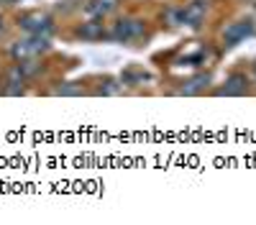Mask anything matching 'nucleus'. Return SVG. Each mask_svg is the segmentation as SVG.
<instances>
[{
  "label": "nucleus",
  "mask_w": 256,
  "mask_h": 225,
  "mask_svg": "<svg viewBox=\"0 0 256 225\" xmlns=\"http://www.w3.org/2000/svg\"><path fill=\"white\" fill-rule=\"evenodd\" d=\"M144 36H146V20L134 18V15L118 18L108 33V38L118 41V44H134V41H141Z\"/></svg>",
  "instance_id": "1"
},
{
  "label": "nucleus",
  "mask_w": 256,
  "mask_h": 225,
  "mask_svg": "<svg viewBox=\"0 0 256 225\" xmlns=\"http://www.w3.org/2000/svg\"><path fill=\"white\" fill-rule=\"evenodd\" d=\"M116 5H118V0H88L84 13L92 18H105L110 10H116Z\"/></svg>",
  "instance_id": "9"
},
{
  "label": "nucleus",
  "mask_w": 256,
  "mask_h": 225,
  "mask_svg": "<svg viewBox=\"0 0 256 225\" xmlns=\"http://www.w3.org/2000/svg\"><path fill=\"white\" fill-rule=\"evenodd\" d=\"M205 15H208V0H192L182 8V26L200 28L205 23Z\"/></svg>",
  "instance_id": "5"
},
{
  "label": "nucleus",
  "mask_w": 256,
  "mask_h": 225,
  "mask_svg": "<svg viewBox=\"0 0 256 225\" xmlns=\"http://www.w3.org/2000/svg\"><path fill=\"white\" fill-rule=\"evenodd\" d=\"M216 92H218V95H246V92H248V79H246V74H241V72H233V74L223 82V87H218Z\"/></svg>",
  "instance_id": "6"
},
{
  "label": "nucleus",
  "mask_w": 256,
  "mask_h": 225,
  "mask_svg": "<svg viewBox=\"0 0 256 225\" xmlns=\"http://www.w3.org/2000/svg\"><path fill=\"white\" fill-rule=\"evenodd\" d=\"M24 82H26L24 69H20V64H13L6 72V87H3V92L6 95H24Z\"/></svg>",
  "instance_id": "7"
},
{
  "label": "nucleus",
  "mask_w": 256,
  "mask_h": 225,
  "mask_svg": "<svg viewBox=\"0 0 256 225\" xmlns=\"http://www.w3.org/2000/svg\"><path fill=\"white\" fill-rule=\"evenodd\" d=\"M256 33V26L251 20H236V23H228L223 31V44L226 46H238L246 38H251Z\"/></svg>",
  "instance_id": "4"
},
{
  "label": "nucleus",
  "mask_w": 256,
  "mask_h": 225,
  "mask_svg": "<svg viewBox=\"0 0 256 225\" xmlns=\"http://www.w3.org/2000/svg\"><path fill=\"white\" fill-rule=\"evenodd\" d=\"M166 23L169 26H182V8H169L166 10Z\"/></svg>",
  "instance_id": "11"
},
{
  "label": "nucleus",
  "mask_w": 256,
  "mask_h": 225,
  "mask_svg": "<svg viewBox=\"0 0 256 225\" xmlns=\"http://www.w3.org/2000/svg\"><path fill=\"white\" fill-rule=\"evenodd\" d=\"M18 26L24 28L26 33H38V36H49L54 31V18L41 13V10H34V13H24L18 18Z\"/></svg>",
  "instance_id": "3"
},
{
  "label": "nucleus",
  "mask_w": 256,
  "mask_h": 225,
  "mask_svg": "<svg viewBox=\"0 0 256 225\" xmlns=\"http://www.w3.org/2000/svg\"><path fill=\"white\" fill-rule=\"evenodd\" d=\"M208 82H210V77H208V74H200V77H195V79L184 82V87L180 90V95H198V92H202V90L208 87Z\"/></svg>",
  "instance_id": "10"
},
{
  "label": "nucleus",
  "mask_w": 256,
  "mask_h": 225,
  "mask_svg": "<svg viewBox=\"0 0 256 225\" xmlns=\"http://www.w3.org/2000/svg\"><path fill=\"white\" fill-rule=\"evenodd\" d=\"M77 36L84 38V41H100V38H105L108 33H105L102 18H92V20H88V23H82L77 28Z\"/></svg>",
  "instance_id": "8"
},
{
  "label": "nucleus",
  "mask_w": 256,
  "mask_h": 225,
  "mask_svg": "<svg viewBox=\"0 0 256 225\" xmlns=\"http://www.w3.org/2000/svg\"><path fill=\"white\" fill-rule=\"evenodd\" d=\"M52 49L49 44V36H38V33H28L26 38H18L16 44L10 46V56L16 61H24V59H36L41 54H46Z\"/></svg>",
  "instance_id": "2"
},
{
  "label": "nucleus",
  "mask_w": 256,
  "mask_h": 225,
  "mask_svg": "<svg viewBox=\"0 0 256 225\" xmlns=\"http://www.w3.org/2000/svg\"><path fill=\"white\" fill-rule=\"evenodd\" d=\"M56 95H82V87H59Z\"/></svg>",
  "instance_id": "12"
},
{
  "label": "nucleus",
  "mask_w": 256,
  "mask_h": 225,
  "mask_svg": "<svg viewBox=\"0 0 256 225\" xmlns=\"http://www.w3.org/2000/svg\"><path fill=\"white\" fill-rule=\"evenodd\" d=\"M0 33H3V20H0Z\"/></svg>",
  "instance_id": "13"
}]
</instances>
